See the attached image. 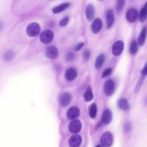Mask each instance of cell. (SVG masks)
<instances>
[{"instance_id":"cell-29","label":"cell","mask_w":147,"mask_h":147,"mask_svg":"<svg viewBox=\"0 0 147 147\" xmlns=\"http://www.w3.org/2000/svg\"><path fill=\"white\" fill-rule=\"evenodd\" d=\"M131 130V125L130 123L129 122H126L125 123V125H123V130L125 133H129Z\"/></svg>"},{"instance_id":"cell-30","label":"cell","mask_w":147,"mask_h":147,"mask_svg":"<svg viewBox=\"0 0 147 147\" xmlns=\"http://www.w3.org/2000/svg\"><path fill=\"white\" fill-rule=\"evenodd\" d=\"M111 73V68H107L106 69H105L102 74V78H106L107 76H108Z\"/></svg>"},{"instance_id":"cell-17","label":"cell","mask_w":147,"mask_h":147,"mask_svg":"<svg viewBox=\"0 0 147 147\" xmlns=\"http://www.w3.org/2000/svg\"><path fill=\"white\" fill-rule=\"evenodd\" d=\"M117 106L122 110H126L129 107V104L127 100L125 98H121L118 100Z\"/></svg>"},{"instance_id":"cell-7","label":"cell","mask_w":147,"mask_h":147,"mask_svg":"<svg viewBox=\"0 0 147 147\" xmlns=\"http://www.w3.org/2000/svg\"><path fill=\"white\" fill-rule=\"evenodd\" d=\"M45 55L48 59H55L58 56V50L55 47L51 46L47 49Z\"/></svg>"},{"instance_id":"cell-4","label":"cell","mask_w":147,"mask_h":147,"mask_svg":"<svg viewBox=\"0 0 147 147\" xmlns=\"http://www.w3.org/2000/svg\"><path fill=\"white\" fill-rule=\"evenodd\" d=\"M138 13L137 9L134 8L129 9L126 13V18L130 23L134 22L138 18Z\"/></svg>"},{"instance_id":"cell-18","label":"cell","mask_w":147,"mask_h":147,"mask_svg":"<svg viewBox=\"0 0 147 147\" xmlns=\"http://www.w3.org/2000/svg\"><path fill=\"white\" fill-rule=\"evenodd\" d=\"M105 55L103 53L100 54L98 56L95 63V67L96 69H99L102 67L103 63L105 61Z\"/></svg>"},{"instance_id":"cell-34","label":"cell","mask_w":147,"mask_h":147,"mask_svg":"<svg viewBox=\"0 0 147 147\" xmlns=\"http://www.w3.org/2000/svg\"><path fill=\"white\" fill-rule=\"evenodd\" d=\"M141 73H142V75H145V76L146 75H147V62H146V63L145 66L144 67V68L142 70Z\"/></svg>"},{"instance_id":"cell-36","label":"cell","mask_w":147,"mask_h":147,"mask_svg":"<svg viewBox=\"0 0 147 147\" xmlns=\"http://www.w3.org/2000/svg\"><path fill=\"white\" fill-rule=\"evenodd\" d=\"M96 147H101L100 145H98L97 146H96Z\"/></svg>"},{"instance_id":"cell-24","label":"cell","mask_w":147,"mask_h":147,"mask_svg":"<svg viewBox=\"0 0 147 147\" xmlns=\"http://www.w3.org/2000/svg\"><path fill=\"white\" fill-rule=\"evenodd\" d=\"M15 54L12 51H7L3 55V59L6 61H11L14 58Z\"/></svg>"},{"instance_id":"cell-12","label":"cell","mask_w":147,"mask_h":147,"mask_svg":"<svg viewBox=\"0 0 147 147\" xmlns=\"http://www.w3.org/2000/svg\"><path fill=\"white\" fill-rule=\"evenodd\" d=\"M102 27V21L99 18H96L91 25V29L94 33H99Z\"/></svg>"},{"instance_id":"cell-22","label":"cell","mask_w":147,"mask_h":147,"mask_svg":"<svg viewBox=\"0 0 147 147\" xmlns=\"http://www.w3.org/2000/svg\"><path fill=\"white\" fill-rule=\"evenodd\" d=\"M83 98H84V100H86L87 102L91 101L93 99V94L92 92L91 88L90 86H88L86 92H84V94L83 95Z\"/></svg>"},{"instance_id":"cell-28","label":"cell","mask_w":147,"mask_h":147,"mask_svg":"<svg viewBox=\"0 0 147 147\" xmlns=\"http://www.w3.org/2000/svg\"><path fill=\"white\" fill-rule=\"evenodd\" d=\"M69 21V17H65L64 18H63V19H61L60 22H59V25L61 27L65 26V25H67V24H68Z\"/></svg>"},{"instance_id":"cell-31","label":"cell","mask_w":147,"mask_h":147,"mask_svg":"<svg viewBox=\"0 0 147 147\" xmlns=\"http://www.w3.org/2000/svg\"><path fill=\"white\" fill-rule=\"evenodd\" d=\"M90 57V52L88 50L86 49L83 52V57L85 60H88Z\"/></svg>"},{"instance_id":"cell-15","label":"cell","mask_w":147,"mask_h":147,"mask_svg":"<svg viewBox=\"0 0 147 147\" xmlns=\"http://www.w3.org/2000/svg\"><path fill=\"white\" fill-rule=\"evenodd\" d=\"M112 113L109 109L105 110L102 114V122L105 124H109L112 119Z\"/></svg>"},{"instance_id":"cell-16","label":"cell","mask_w":147,"mask_h":147,"mask_svg":"<svg viewBox=\"0 0 147 147\" xmlns=\"http://www.w3.org/2000/svg\"><path fill=\"white\" fill-rule=\"evenodd\" d=\"M106 22L107 28H110L114 22V16L112 10H108L106 12Z\"/></svg>"},{"instance_id":"cell-25","label":"cell","mask_w":147,"mask_h":147,"mask_svg":"<svg viewBox=\"0 0 147 147\" xmlns=\"http://www.w3.org/2000/svg\"><path fill=\"white\" fill-rule=\"evenodd\" d=\"M97 113V107L95 103H92L89 109V115L91 118H94L95 117Z\"/></svg>"},{"instance_id":"cell-35","label":"cell","mask_w":147,"mask_h":147,"mask_svg":"<svg viewBox=\"0 0 147 147\" xmlns=\"http://www.w3.org/2000/svg\"><path fill=\"white\" fill-rule=\"evenodd\" d=\"M2 28H3V24H2V22H0V30H1Z\"/></svg>"},{"instance_id":"cell-1","label":"cell","mask_w":147,"mask_h":147,"mask_svg":"<svg viewBox=\"0 0 147 147\" xmlns=\"http://www.w3.org/2000/svg\"><path fill=\"white\" fill-rule=\"evenodd\" d=\"M40 26L37 22H32L26 28V33L30 37H36L40 32Z\"/></svg>"},{"instance_id":"cell-2","label":"cell","mask_w":147,"mask_h":147,"mask_svg":"<svg viewBox=\"0 0 147 147\" xmlns=\"http://www.w3.org/2000/svg\"><path fill=\"white\" fill-rule=\"evenodd\" d=\"M113 137L111 132H105L100 137V143L102 147H110L113 144Z\"/></svg>"},{"instance_id":"cell-14","label":"cell","mask_w":147,"mask_h":147,"mask_svg":"<svg viewBox=\"0 0 147 147\" xmlns=\"http://www.w3.org/2000/svg\"><path fill=\"white\" fill-rule=\"evenodd\" d=\"M77 76V72L74 68H69L66 70L65 73V78L68 81L73 80Z\"/></svg>"},{"instance_id":"cell-32","label":"cell","mask_w":147,"mask_h":147,"mask_svg":"<svg viewBox=\"0 0 147 147\" xmlns=\"http://www.w3.org/2000/svg\"><path fill=\"white\" fill-rule=\"evenodd\" d=\"M74 57V55L72 52H68L66 55H65V59L68 61L72 60Z\"/></svg>"},{"instance_id":"cell-10","label":"cell","mask_w":147,"mask_h":147,"mask_svg":"<svg viewBox=\"0 0 147 147\" xmlns=\"http://www.w3.org/2000/svg\"><path fill=\"white\" fill-rule=\"evenodd\" d=\"M80 115V110L77 107H72L67 111V117L70 119H75Z\"/></svg>"},{"instance_id":"cell-37","label":"cell","mask_w":147,"mask_h":147,"mask_svg":"<svg viewBox=\"0 0 147 147\" xmlns=\"http://www.w3.org/2000/svg\"><path fill=\"white\" fill-rule=\"evenodd\" d=\"M146 103H147V100H146Z\"/></svg>"},{"instance_id":"cell-6","label":"cell","mask_w":147,"mask_h":147,"mask_svg":"<svg viewBox=\"0 0 147 147\" xmlns=\"http://www.w3.org/2000/svg\"><path fill=\"white\" fill-rule=\"evenodd\" d=\"M69 130L72 133H77L82 129V123L79 120H74L69 125Z\"/></svg>"},{"instance_id":"cell-5","label":"cell","mask_w":147,"mask_h":147,"mask_svg":"<svg viewBox=\"0 0 147 147\" xmlns=\"http://www.w3.org/2000/svg\"><path fill=\"white\" fill-rule=\"evenodd\" d=\"M123 48H124V44L123 41L121 40L117 41L113 45V48H112L113 54L115 56H119L122 53L123 50Z\"/></svg>"},{"instance_id":"cell-9","label":"cell","mask_w":147,"mask_h":147,"mask_svg":"<svg viewBox=\"0 0 147 147\" xmlns=\"http://www.w3.org/2000/svg\"><path fill=\"white\" fill-rule=\"evenodd\" d=\"M114 91V83L113 80H108L105 83L104 91L105 93L108 95H111Z\"/></svg>"},{"instance_id":"cell-33","label":"cell","mask_w":147,"mask_h":147,"mask_svg":"<svg viewBox=\"0 0 147 147\" xmlns=\"http://www.w3.org/2000/svg\"><path fill=\"white\" fill-rule=\"evenodd\" d=\"M84 45V43L83 42H80L78 44H77L75 47V50L76 51H78L79 50H80L82 47Z\"/></svg>"},{"instance_id":"cell-20","label":"cell","mask_w":147,"mask_h":147,"mask_svg":"<svg viewBox=\"0 0 147 147\" xmlns=\"http://www.w3.org/2000/svg\"><path fill=\"white\" fill-rule=\"evenodd\" d=\"M147 18V2L145 3L144 6L142 8L140 15L139 19L141 22L145 21Z\"/></svg>"},{"instance_id":"cell-13","label":"cell","mask_w":147,"mask_h":147,"mask_svg":"<svg viewBox=\"0 0 147 147\" xmlns=\"http://www.w3.org/2000/svg\"><path fill=\"white\" fill-rule=\"evenodd\" d=\"M95 15V9L92 5L89 4L86 6V18L88 21L93 20Z\"/></svg>"},{"instance_id":"cell-38","label":"cell","mask_w":147,"mask_h":147,"mask_svg":"<svg viewBox=\"0 0 147 147\" xmlns=\"http://www.w3.org/2000/svg\"><path fill=\"white\" fill-rule=\"evenodd\" d=\"M100 1H102V0H100Z\"/></svg>"},{"instance_id":"cell-8","label":"cell","mask_w":147,"mask_h":147,"mask_svg":"<svg viewBox=\"0 0 147 147\" xmlns=\"http://www.w3.org/2000/svg\"><path fill=\"white\" fill-rule=\"evenodd\" d=\"M82 143V137L78 134H75L70 137L69 145L71 147H79Z\"/></svg>"},{"instance_id":"cell-21","label":"cell","mask_w":147,"mask_h":147,"mask_svg":"<svg viewBox=\"0 0 147 147\" xmlns=\"http://www.w3.org/2000/svg\"><path fill=\"white\" fill-rule=\"evenodd\" d=\"M146 33H147L146 28L145 27H144L142 29V30L141 32V33L140 34V36L138 37V44L140 45H144V44L145 42V39H146Z\"/></svg>"},{"instance_id":"cell-26","label":"cell","mask_w":147,"mask_h":147,"mask_svg":"<svg viewBox=\"0 0 147 147\" xmlns=\"http://www.w3.org/2000/svg\"><path fill=\"white\" fill-rule=\"evenodd\" d=\"M125 0H117L116 4V10L118 13H119L122 11L124 5Z\"/></svg>"},{"instance_id":"cell-19","label":"cell","mask_w":147,"mask_h":147,"mask_svg":"<svg viewBox=\"0 0 147 147\" xmlns=\"http://www.w3.org/2000/svg\"><path fill=\"white\" fill-rule=\"evenodd\" d=\"M69 3H64L60 4V5L55 7L52 9V12L54 14L59 13H60V12H61L62 11H64L66 9H67L69 7Z\"/></svg>"},{"instance_id":"cell-23","label":"cell","mask_w":147,"mask_h":147,"mask_svg":"<svg viewBox=\"0 0 147 147\" xmlns=\"http://www.w3.org/2000/svg\"><path fill=\"white\" fill-rule=\"evenodd\" d=\"M138 51V45L136 40H133L129 47V52L131 55H134L137 53Z\"/></svg>"},{"instance_id":"cell-3","label":"cell","mask_w":147,"mask_h":147,"mask_svg":"<svg viewBox=\"0 0 147 147\" xmlns=\"http://www.w3.org/2000/svg\"><path fill=\"white\" fill-rule=\"evenodd\" d=\"M53 32L51 30L47 29L41 33L40 36V40L41 42L44 44H48L53 40Z\"/></svg>"},{"instance_id":"cell-11","label":"cell","mask_w":147,"mask_h":147,"mask_svg":"<svg viewBox=\"0 0 147 147\" xmlns=\"http://www.w3.org/2000/svg\"><path fill=\"white\" fill-rule=\"evenodd\" d=\"M71 100V96L69 93L64 92L60 97L59 101L60 103L63 106H67L68 105Z\"/></svg>"},{"instance_id":"cell-27","label":"cell","mask_w":147,"mask_h":147,"mask_svg":"<svg viewBox=\"0 0 147 147\" xmlns=\"http://www.w3.org/2000/svg\"><path fill=\"white\" fill-rule=\"evenodd\" d=\"M144 78H145V75H142V76L140 78V80L138 81L137 84V85L136 86V88H135V92H137L139 91L140 88H141V85L142 84V82H143Z\"/></svg>"}]
</instances>
